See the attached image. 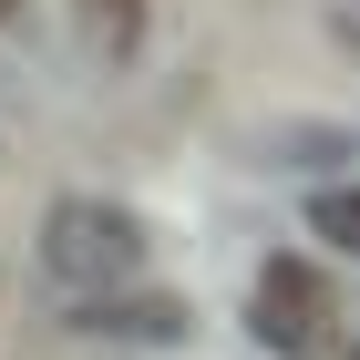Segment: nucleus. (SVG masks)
<instances>
[{"mask_svg": "<svg viewBox=\"0 0 360 360\" xmlns=\"http://www.w3.org/2000/svg\"><path fill=\"white\" fill-rule=\"evenodd\" d=\"M144 257H155V237H144L134 206H113V195H52V217H41V278L62 299L134 288Z\"/></svg>", "mask_w": 360, "mask_h": 360, "instance_id": "nucleus-1", "label": "nucleus"}, {"mask_svg": "<svg viewBox=\"0 0 360 360\" xmlns=\"http://www.w3.org/2000/svg\"><path fill=\"white\" fill-rule=\"evenodd\" d=\"M340 360H360V350H340Z\"/></svg>", "mask_w": 360, "mask_h": 360, "instance_id": "nucleus-7", "label": "nucleus"}, {"mask_svg": "<svg viewBox=\"0 0 360 360\" xmlns=\"http://www.w3.org/2000/svg\"><path fill=\"white\" fill-rule=\"evenodd\" d=\"M248 319H257V340H268L278 360H319V350H340V299H330V278L309 268V257H268V268H257Z\"/></svg>", "mask_w": 360, "mask_h": 360, "instance_id": "nucleus-2", "label": "nucleus"}, {"mask_svg": "<svg viewBox=\"0 0 360 360\" xmlns=\"http://www.w3.org/2000/svg\"><path fill=\"white\" fill-rule=\"evenodd\" d=\"M11 11H21V0H0V21H11Z\"/></svg>", "mask_w": 360, "mask_h": 360, "instance_id": "nucleus-6", "label": "nucleus"}, {"mask_svg": "<svg viewBox=\"0 0 360 360\" xmlns=\"http://www.w3.org/2000/svg\"><path fill=\"white\" fill-rule=\"evenodd\" d=\"M309 237H330V248L360 257V186H330L319 206H309Z\"/></svg>", "mask_w": 360, "mask_h": 360, "instance_id": "nucleus-5", "label": "nucleus"}, {"mask_svg": "<svg viewBox=\"0 0 360 360\" xmlns=\"http://www.w3.org/2000/svg\"><path fill=\"white\" fill-rule=\"evenodd\" d=\"M72 330H93V340H155V350H175L186 340V299H165V288H103V299H83L72 309Z\"/></svg>", "mask_w": 360, "mask_h": 360, "instance_id": "nucleus-3", "label": "nucleus"}, {"mask_svg": "<svg viewBox=\"0 0 360 360\" xmlns=\"http://www.w3.org/2000/svg\"><path fill=\"white\" fill-rule=\"evenodd\" d=\"M72 21H83L93 62H134L144 52V0H72Z\"/></svg>", "mask_w": 360, "mask_h": 360, "instance_id": "nucleus-4", "label": "nucleus"}]
</instances>
